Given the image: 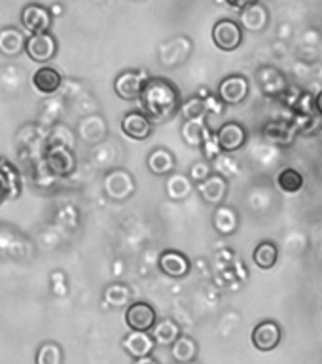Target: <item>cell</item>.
Segmentation results:
<instances>
[{
	"mask_svg": "<svg viewBox=\"0 0 322 364\" xmlns=\"http://www.w3.org/2000/svg\"><path fill=\"white\" fill-rule=\"evenodd\" d=\"M139 101L142 112L152 119V124H167L182 108L178 87L171 80L159 76L148 80Z\"/></svg>",
	"mask_w": 322,
	"mask_h": 364,
	"instance_id": "obj_1",
	"label": "cell"
},
{
	"mask_svg": "<svg viewBox=\"0 0 322 364\" xmlns=\"http://www.w3.org/2000/svg\"><path fill=\"white\" fill-rule=\"evenodd\" d=\"M148 80L150 76H146L144 70H124L114 82V91L124 101H136L141 99Z\"/></svg>",
	"mask_w": 322,
	"mask_h": 364,
	"instance_id": "obj_2",
	"label": "cell"
},
{
	"mask_svg": "<svg viewBox=\"0 0 322 364\" xmlns=\"http://www.w3.org/2000/svg\"><path fill=\"white\" fill-rule=\"evenodd\" d=\"M158 323V315L148 301H135L125 311V324L133 332H152Z\"/></svg>",
	"mask_w": 322,
	"mask_h": 364,
	"instance_id": "obj_3",
	"label": "cell"
},
{
	"mask_svg": "<svg viewBox=\"0 0 322 364\" xmlns=\"http://www.w3.org/2000/svg\"><path fill=\"white\" fill-rule=\"evenodd\" d=\"M213 40L222 51L237 50L243 42V28L232 19H222L213 27Z\"/></svg>",
	"mask_w": 322,
	"mask_h": 364,
	"instance_id": "obj_4",
	"label": "cell"
},
{
	"mask_svg": "<svg viewBox=\"0 0 322 364\" xmlns=\"http://www.w3.org/2000/svg\"><path fill=\"white\" fill-rule=\"evenodd\" d=\"M249 95V80L241 74H232L218 85V97L224 105H241Z\"/></svg>",
	"mask_w": 322,
	"mask_h": 364,
	"instance_id": "obj_5",
	"label": "cell"
},
{
	"mask_svg": "<svg viewBox=\"0 0 322 364\" xmlns=\"http://www.w3.org/2000/svg\"><path fill=\"white\" fill-rule=\"evenodd\" d=\"M281 338H283V330H281L279 323H275L272 318L262 321L252 330V343L260 351H273L281 343Z\"/></svg>",
	"mask_w": 322,
	"mask_h": 364,
	"instance_id": "obj_6",
	"label": "cell"
},
{
	"mask_svg": "<svg viewBox=\"0 0 322 364\" xmlns=\"http://www.w3.org/2000/svg\"><path fill=\"white\" fill-rule=\"evenodd\" d=\"M25 51H27V55L36 63L51 61L57 53V40L53 38L50 33L31 34L27 38Z\"/></svg>",
	"mask_w": 322,
	"mask_h": 364,
	"instance_id": "obj_7",
	"label": "cell"
},
{
	"mask_svg": "<svg viewBox=\"0 0 322 364\" xmlns=\"http://www.w3.org/2000/svg\"><path fill=\"white\" fill-rule=\"evenodd\" d=\"M247 129L239 122H227L216 133V142L222 152H237L247 144Z\"/></svg>",
	"mask_w": 322,
	"mask_h": 364,
	"instance_id": "obj_8",
	"label": "cell"
},
{
	"mask_svg": "<svg viewBox=\"0 0 322 364\" xmlns=\"http://www.w3.org/2000/svg\"><path fill=\"white\" fill-rule=\"evenodd\" d=\"M21 25L31 34L48 33L51 27V14L40 4H28L21 11Z\"/></svg>",
	"mask_w": 322,
	"mask_h": 364,
	"instance_id": "obj_9",
	"label": "cell"
},
{
	"mask_svg": "<svg viewBox=\"0 0 322 364\" xmlns=\"http://www.w3.org/2000/svg\"><path fill=\"white\" fill-rule=\"evenodd\" d=\"M122 131L133 141H146L148 136L152 135L154 124L144 112L133 110L125 114L122 119Z\"/></svg>",
	"mask_w": 322,
	"mask_h": 364,
	"instance_id": "obj_10",
	"label": "cell"
},
{
	"mask_svg": "<svg viewBox=\"0 0 322 364\" xmlns=\"http://www.w3.org/2000/svg\"><path fill=\"white\" fill-rule=\"evenodd\" d=\"M159 269L169 275L173 279L186 277L190 269H192V264H190V258H188L184 252L181 250H165L159 256Z\"/></svg>",
	"mask_w": 322,
	"mask_h": 364,
	"instance_id": "obj_11",
	"label": "cell"
},
{
	"mask_svg": "<svg viewBox=\"0 0 322 364\" xmlns=\"http://www.w3.org/2000/svg\"><path fill=\"white\" fill-rule=\"evenodd\" d=\"M122 347L129 357L136 360V358H144L152 355L156 340H154V336L150 332H133L131 330L129 334L122 340Z\"/></svg>",
	"mask_w": 322,
	"mask_h": 364,
	"instance_id": "obj_12",
	"label": "cell"
},
{
	"mask_svg": "<svg viewBox=\"0 0 322 364\" xmlns=\"http://www.w3.org/2000/svg\"><path fill=\"white\" fill-rule=\"evenodd\" d=\"M45 161H48V167H50L51 173H55L59 176L70 175L76 167V158L74 154L70 152V148L63 146V144H53V146L48 150V156H45Z\"/></svg>",
	"mask_w": 322,
	"mask_h": 364,
	"instance_id": "obj_13",
	"label": "cell"
},
{
	"mask_svg": "<svg viewBox=\"0 0 322 364\" xmlns=\"http://www.w3.org/2000/svg\"><path fill=\"white\" fill-rule=\"evenodd\" d=\"M198 192L205 203L222 205L227 196V182L224 176L210 175L198 184Z\"/></svg>",
	"mask_w": 322,
	"mask_h": 364,
	"instance_id": "obj_14",
	"label": "cell"
},
{
	"mask_svg": "<svg viewBox=\"0 0 322 364\" xmlns=\"http://www.w3.org/2000/svg\"><path fill=\"white\" fill-rule=\"evenodd\" d=\"M33 85L34 90L42 93V95H51V93H55L59 90V85H61V74L59 70L51 67H42L38 68L33 76Z\"/></svg>",
	"mask_w": 322,
	"mask_h": 364,
	"instance_id": "obj_15",
	"label": "cell"
},
{
	"mask_svg": "<svg viewBox=\"0 0 322 364\" xmlns=\"http://www.w3.org/2000/svg\"><path fill=\"white\" fill-rule=\"evenodd\" d=\"M27 46V40L23 36V33L16 27H8L0 31V53L4 55H17L21 53Z\"/></svg>",
	"mask_w": 322,
	"mask_h": 364,
	"instance_id": "obj_16",
	"label": "cell"
},
{
	"mask_svg": "<svg viewBox=\"0 0 322 364\" xmlns=\"http://www.w3.org/2000/svg\"><path fill=\"white\" fill-rule=\"evenodd\" d=\"M213 226L222 235H232V233H235V230L239 226V216L235 213V209L226 207V205H220L215 210V215H213Z\"/></svg>",
	"mask_w": 322,
	"mask_h": 364,
	"instance_id": "obj_17",
	"label": "cell"
},
{
	"mask_svg": "<svg viewBox=\"0 0 322 364\" xmlns=\"http://www.w3.org/2000/svg\"><path fill=\"white\" fill-rule=\"evenodd\" d=\"M148 169L158 176L169 175L175 171V156L165 148H156L148 156Z\"/></svg>",
	"mask_w": 322,
	"mask_h": 364,
	"instance_id": "obj_18",
	"label": "cell"
},
{
	"mask_svg": "<svg viewBox=\"0 0 322 364\" xmlns=\"http://www.w3.org/2000/svg\"><path fill=\"white\" fill-rule=\"evenodd\" d=\"M152 336L159 346H173L181 338V328L173 318H161L152 328Z\"/></svg>",
	"mask_w": 322,
	"mask_h": 364,
	"instance_id": "obj_19",
	"label": "cell"
},
{
	"mask_svg": "<svg viewBox=\"0 0 322 364\" xmlns=\"http://www.w3.org/2000/svg\"><path fill=\"white\" fill-rule=\"evenodd\" d=\"M171 355L176 363L188 364L195 360L198 357V343L190 338V336H181L178 340L171 346Z\"/></svg>",
	"mask_w": 322,
	"mask_h": 364,
	"instance_id": "obj_20",
	"label": "cell"
},
{
	"mask_svg": "<svg viewBox=\"0 0 322 364\" xmlns=\"http://www.w3.org/2000/svg\"><path fill=\"white\" fill-rule=\"evenodd\" d=\"M254 264L260 269H272L279 260V249L277 245L272 243V241H262L258 247L254 249Z\"/></svg>",
	"mask_w": 322,
	"mask_h": 364,
	"instance_id": "obj_21",
	"label": "cell"
},
{
	"mask_svg": "<svg viewBox=\"0 0 322 364\" xmlns=\"http://www.w3.org/2000/svg\"><path fill=\"white\" fill-rule=\"evenodd\" d=\"M192 192V178L184 175H173L167 181V193L171 199H186Z\"/></svg>",
	"mask_w": 322,
	"mask_h": 364,
	"instance_id": "obj_22",
	"label": "cell"
},
{
	"mask_svg": "<svg viewBox=\"0 0 322 364\" xmlns=\"http://www.w3.org/2000/svg\"><path fill=\"white\" fill-rule=\"evenodd\" d=\"M129 300H131V290L127 284L114 283L110 284V287H107V290H104V301H107L108 306H112V307L127 306Z\"/></svg>",
	"mask_w": 322,
	"mask_h": 364,
	"instance_id": "obj_23",
	"label": "cell"
},
{
	"mask_svg": "<svg viewBox=\"0 0 322 364\" xmlns=\"http://www.w3.org/2000/svg\"><path fill=\"white\" fill-rule=\"evenodd\" d=\"M277 184L283 192L296 193L304 188V176H301L300 171L284 169L281 171V175L277 176Z\"/></svg>",
	"mask_w": 322,
	"mask_h": 364,
	"instance_id": "obj_24",
	"label": "cell"
},
{
	"mask_svg": "<svg viewBox=\"0 0 322 364\" xmlns=\"http://www.w3.org/2000/svg\"><path fill=\"white\" fill-rule=\"evenodd\" d=\"M36 364H63L61 347L53 341L44 343L36 353Z\"/></svg>",
	"mask_w": 322,
	"mask_h": 364,
	"instance_id": "obj_25",
	"label": "cell"
},
{
	"mask_svg": "<svg viewBox=\"0 0 322 364\" xmlns=\"http://www.w3.org/2000/svg\"><path fill=\"white\" fill-rule=\"evenodd\" d=\"M182 136L190 146H199L203 144V125L199 119H188L182 125Z\"/></svg>",
	"mask_w": 322,
	"mask_h": 364,
	"instance_id": "obj_26",
	"label": "cell"
},
{
	"mask_svg": "<svg viewBox=\"0 0 322 364\" xmlns=\"http://www.w3.org/2000/svg\"><path fill=\"white\" fill-rule=\"evenodd\" d=\"M181 110H182V116L186 118V122L188 119H199L205 112H207V105H205L203 99L193 97V99H190V101L182 105Z\"/></svg>",
	"mask_w": 322,
	"mask_h": 364,
	"instance_id": "obj_27",
	"label": "cell"
},
{
	"mask_svg": "<svg viewBox=\"0 0 322 364\" xmlns=\"http://www.w3.org/2000/svg\"><path fill=\"white\" fill-rule=\"evenodd\" d=\"M213 175V173H210V169L209 167H207V165L205 164H195L192 167V173H190V178H192L193 182H203L205 178H207V176H210Z\"/></svg>",
	"mask_w": 322,
	"mask_h": 364,
	"instance_id": "obj_28",
	"label": "cell"
},
{
	"mask_svg": "<svg viewBox=\"0 0 322 364\" xmlns=\"http://www.w3.org/2000/svg\"><path fill=\"white\" fill-rule=\"evenodd\" d=\"M227 4H232L233 8H241V10H247L250 6L256 4V0H227Z\"/></svg>",
	"mask_w": 322,
	"mask_h": 364,
	"instance_id": "obj_29",
	"label": "cell"
},
{
	"mask_svg": "<svg viewBox=\"0 0 322 364\" xmlns=\"http://www.w3.org/2000/svg\"><path fill=\"white\" fill-rule=\"evenodd\" d=\"M135 364H159L154 357H144V358H136Z\"/></svg>",
	"mask_w": 322,
	"mask_h": 364,
	"instance_id": "obj_30",
	"label": "cell"
},
{
	"mask_svg": "<svg viewBox=\"0 0 322 364\" xmlns=\"http://www.w3.org/2000/svg\"><path fill=\"white\" fill-rule=\"evenodd\" d=\"M315 110H317V112L322 116V91L318 93L317 97H315Z\"/></svg>",
	"mask_w": 322,
	"mask_h": 364,
	"instance_id": "obj_31",
	"label": "cell"
}]
</instances>
